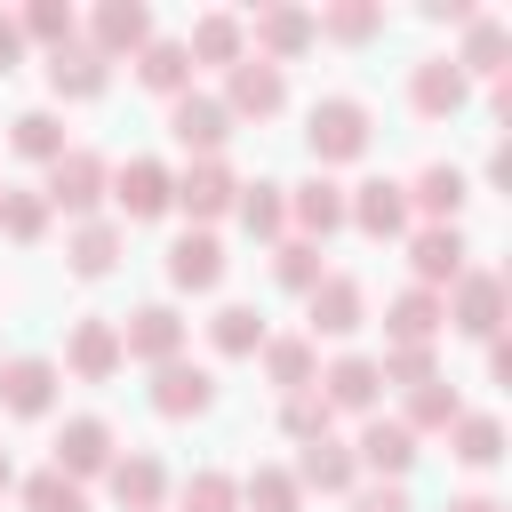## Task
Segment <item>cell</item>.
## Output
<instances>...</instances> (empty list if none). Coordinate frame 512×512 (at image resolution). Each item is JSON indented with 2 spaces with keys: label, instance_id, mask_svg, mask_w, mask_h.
<instances>
[{
  "label": "cell",
  "instance_id": "ee69618b",
  "mask_svg": "<svg viewBox=\"0 0 512 512\" xmlns=\"http://www.w3.org/2000/svg\"><path fill=\"white\" fill-rule=\"evenodd\" d=\"M280 432H288L296 448H304V440H328V432H336V408H328L320 392H288V400H280Z\"/></svg>",
  "mask_w": 512,
  "mask_h": 512
},
{
  "label": "cell",
  "instance_id": "6da1fadb",
  "mask_svg": "<svg viewBox=\"0 0 512 512\" xmlns=\"http://www.w3.org/2000/svg\"><path fill=\"white\" fill-rule=\"evenodd\" d=\"M304 152L320 160V176L344 168V160H360V152H368V104H360V96H320V104L304 112Z\"/></svg>",
  "mask_w": 512,
  "mask_h": 512
},
{
  "label": "cell",
  "instance_id": "5b68a950",
  "mask_svg": "<svg viewBox=\"0 0 512 512\" xmlns=\"http://www.w3.org/2000/svg\"><path fill=\"white\" fill-rule=\"evenodd\" d=\"M344 224L368 232V240H408V232H416V216H408V184H392V176L352 184V192H344Z\"/></svg>",
  "mask_w": 512,
  "mask_h": 512
},
{
  "label": "cell",
  "instance_id": "7a4b0ae2",
  "mask_svg": "<svg viewBox=\"0 0 512 512\" xmlns=\"http://www.w3.org/2000/svg\"><path fill=\"white\" fill-rule=\"evenodd\" d=\"M440 312H448V328H464V336H504V312H512V288H504V272H480V264H464V280L440 296Z\"/></svg>",
  "mask_w": 512,
  "mask_h": 512
},
{
  "label": "cell",
  "instance_id": "30bf717a",
  "mask_svg": "<svg viewBox=\"0 0 512 512\" xmlns=\"http://www.w3.org/2000/svg\"><path fill=\"white\" fill-rule=\"evenodd\" d=\"M464 232L456 224H416L408 232V272H416V288H432V296H448L456 280H464Z\"/></svg>",
  "mask_w": 512,
  "mask_h": 512
},
{
  "label": "cell",
  "instance_id": "3957f363",
  "mask_svg": "<svg viewBox=\"0 0 512 512\" xmlns=\"http://www.w3.org/2000/svg\"><path fill=\"white\" fill-rule=\"evenodd\" d=\"M104 184H112L104 152H88V144H64V160H48V184H40V200H48V208H64V216L80 224V216H96Z\"/></svg>",
  "mask_w": 512,
  "mask_h": 512
},
{
  "label": "cell",
  "instance_id": "ab89813d",
  "mask_svg": "<svg viewBox=\"0 0 512 512\" xmlns=\"http://www.w3.org/2000/svg\"><path fill=\"white\" fill-rule=\"evenodd\" d=\"M240 504H248V512H304V488H296L288 464H256V472L240 480Z\"/></svg>",
  "mask_w": 512,
  "mask_h": 512
},
{
  "label": "cell",
  "instance_id": "74e56055",
  "mask_svg": "<svg viewBox=\"0 0 512 512\" xmlns=\"http://www.w3.org/2000/svg\"><path fill=\"white\" fill-rule=\"evenodd\" d=\"M448 456H456V464H472V472H488V464L504 456V424H496V416H480V408H464V416L448 424Z\"/></svg>",
  "mask_w": 512,
  "mask_h": 512
},
{
  "label": "cell",
  "instance_id": "603a6c76",
  "mask_svg": "<svg viewBox=\"0 0 512 512\" xmlns=\"http://www.w3.org/2000/svg\"><path fill=\"white\" fill-rule=\"evenodd\" d=\"M288 472H296V488H320V496H352V488H360L352 440H336V432H328V440H304Z\"/></svg>",
  "mask_w": 512,
  "mask_h": 512
},
{
  "label": "cell",
  "instance_id": "d4e9b609",
  "mask_svg": "<svg viewBox=\"0 0 512 512\" xmlns=\"http://www.w3.org/2000/svg\"><path fill=\"white\" fill-rule=\"evenodd\" d=\"M216 280H224V240H216V232H176V240H168V288L208 296Z\"/></svg>",
  "mask_w": 512,
  "mask_h": 512
},
{
  "label": "cell",
  "instance_id": "4dcf8cb0",
  "mask_svg": "<svg viewBox=\"0 0 512 512\" xmlns=\"http://www.w3.org/2000/svg\"><path fill=\"white\" fill-rule=\"evenodd\" d=\"M440 328H448V312H440L432 288H400V296L384 304V344H432Z\"/></svg>",
  "mask_w": 512,
  "mask_h": 512
},
{
  "label": "cell",
  "instance_id": "836d02e7",
  "mask_svg": "<svg viewBox=\"0 0 512 512\" xmlns=\"http://www.w3.org/2000/svg\"><path fill=\"white\" fill-rule=\"evenodd\" d=\"M208 344H216L224 360H256V352H264V312H256V304H216V312H208Z\"/></svg>",
  "mask_w": 512,
  "mask_h": 512
},
{
  "label": "cell",
  "instance_id": "277c9868",
  "mask_svg": "<svg viewBox=\"0 0 512 512\" xmlns=\"http://www.w3.org/2000/svg\"><path fill=\"white\" fill-rule=\"evenodd\" d=\"M168 136H176L192 160H224V144H232V112H224V96L184 88V96L168 104Z\"/></svg>",
  "mask_w": 512,
  "mask_h": 512
},
{
  "label": "cell",
  "instance_id": "f6af8a7d",
  "mask_svg": "<svg viewBox=\"0 0 512 512\" xmlns=\"http://www.w3.org/2000/svg\"><path fill=\"white\" fill-rule=\"evenodd\" d=\"M376 376H384V384H432V376H440V360H432V344H384Z\"/></svg>",
  "mask_w": 512,
  "mask_h": 512
},
{
  "label": "cell",
  "instance_id": "d6a6232c",
  "mask_svg": "<svg viewBox=\"0 0 512 512\" xmlns=\"http://www.w3.org/2000/svg\"><path fill=\"white\" fill-rule=\"evenodd\" d=\"M136 80H144L152 96H168V104H176V96L192 88V56H184V40H160V32H152V40L136 48Z\"/></svg>",
  "mask_w": 512,
  "mask_h": 512
},
{
  "label": "cell",
  "instance_id": "e575fe53",
  "mask_svg": "<svg viewBox=\"0 0 512 512\" xmlns=\"http://www.w3.org/2000/svg\"><path fill=\"white\" fill-rule=\"evenodd\" d=\"M464 416V392L448 384V376H432V384H408V408H400V424L424 440V432H448Z\"/></svg>",
  "mask_w": 512,
  "mask_h": 512
},
{
  "label": "cell",
  "instance_id": "d6986e66",
  "mask_svg": "<svg viewBox=\"0 0 512 512\" xmlns=\"http://www.w3.org/2000/svg\"><path fill=\"white\" fill-rule=\"evenodd\" d=\"M248 32H256V56H264V64H288V56H304V48L320 40V32H312V8H296V0H264Z\"/></svg>",
  "mask_w": 512,
  "mask_h": 512
},
{
  "label": "cell",
  "instance_id": "ba28073f",
  "mask_svg": "<svg viewBox=\"0 0 512 512\" xmlns=\"http://www.w3.org/2000/svg\"><path fill=\"white\" fill-rule=\"evenodd\" d=\"M64 376H80V384H112V376H120V320L80 312V320L64 328Z\"/></svg>",
  "mask_w": 512,
  "mask_h": 512
},
{
  "label": "cell",
  "instance_id": "1f68e13d",
  "mask_svg": "<svg viewBox=\"0 0 512 512\" xmlns=\"http://www.w3.org/2000/svg\"><path fill=\"white\" fill-rule=\"evenodd\" d=\"M504 56H512V24H496V16H472V24H464V48H456V72H464V80H472V72L504 80V72H512Z\"/></svg>",
  "mask_w": 512,
  "mask_h": 512
},
{
  "label": "cell",
  "instance_id": "7c38bea8",
  "mask_svg": "<svg viewBox=\"0 0 512 512\" xmlns=\"http://www.w3.org/2000/svg\"><path fill=\"white\" fill-rule=\"evenodd\" d=\"M280 104H288V72H280V64L240 56V64L224 72V112H232V120H272Z\"/></svg>",
  "mask_w": 512,
  "mask_h": 512
},
{
  "label": "cell",
  "instance_id": "7402d4cb",
  "mask_svg": "<svg viewBox=\"0 0 512 512\" xmlns=\"http://www.w3.org/2000/svg\"><path fill=\"white\" fill-rule=\"evenodd\" d=\"M304 312H312V344H320V336H352V328L368 320V288H360L352 272H328V280L304 296Z\"/></svg>",
  "mask_w": 512,
  "mask_h": 512
},
{
  "label": "cell",
  "instance_id": "816d5d0a",
  "mask_svg": "<svg viewBox=\"0 0 512 512\" xmlns=\"http://www.w3.org/2000/svg\"><path fill=\"white\" fill-rule=\"evenodd\" d=\"M448 512H504L496 496H448Z\"/></svg>",
  "mask_w": 512,
  "mask_h": 512
},
{
  "label": "cell",
  "instance_id": "7bdbcfd3",
  "mask_svg": "<svg viewBox=\"0 0 512 512\" xmlns=\"http://www.w3.org/2000/svg\"><path fill=\"white\" fill-rule=\"evenodd\" d=\"M24 488V512H88V488L80 480H64L56 464H40L32 480H16Z\"/></svg>",
  "mask_w": 512,
  "mask_h": 512
},
{
  "label": "cell",
  "instance_id": "484cf974",
  "mask_svg": "<svg viewBox=\"0 0 512 512\" xmlns=\"http://www.w3.org/2000/svg\"><path fill=\"white\" fill-rule=\"evenodd\" d=\"M232 216H240V232H248V240L280 248V240H288V184H272V176L240 184V192H232Z\"/></svg>",
  "mask_w": 512,
  "mask_h": 512
},
{
  "label": "cell",
  "instance_id": "f5cc1de1",
  "mask_svg": "<svg viewBox=\"0 0 512 512\" xmlns=\"http://www.w3.org/2000/svg\"><path fill=\"white\" fill-rule=\"evenodd\" d=\"M8 488H16V464H8V448H0V496H8Z\"/></svg>",
  "mask_w": 512,
  "mask_h": 512
},
{
  "label": "cell",
  "instance_id": "681fc988",
  "mask_svg": "<svg viewBox=\"0 0 512 512\" xmlns=\"http://www.w3.org/2000/svg\"><path fill=\"white\" fill-rule=\"evenodd\" d=\"M24 64V32H16V16H0V72H16Z\"/></svg>",
  "mask_w": 512,
  "mask_h": 512
},
{
  "label": "cell",
  "instance_id": "5bb4252c",
  "mask_svg": "<svg viewBox=\"0 0 512 512\" xmlns=\"http://www.w3.org/2000/svg\"><path fill=\"white\" fill-rule=\"evenodd\" d=\"M56 384H64V368H56V360H40V352L0 360V408H8V416H24V424L56 408Z\"/></svg>",
  "mask_w": 512,
  "mask_h": 512
},
{
  "label": "cell",
  "instance_id": "2e32d148",
  "mask_svg": "<svg viewBox=\"0 0 512 512\" xmlns=\"http://www.w3.org/2000/svg\"><path fill=\"white\" fill-rule=\"evenodd\" d=\"M352 464L376 472V480H408V464H416V432H408L400 416H368L360 440H352Z\"/></svg>",
  "mask_w": 512,
  "mask_h": 512
},
{
  "label": "cell",
  "instance_id": "ffe728a7",
  "mask_svg": "<svg viewBox=\"0 0 512 512\" xmlns=\"http://www.w3.org/2000/svg\"><path fill=\"white\" fill-rule=\"evenodd\" d=\"M48 88H56V104H96V96L112 88V64H104L88 40H72V48H48Z\"/></svg>",
  "mask_w": 512,
  "mask_h": 512
},
{
  "label": "cell",
  "instance_id": "cb8c5ba5",
  "mask_svg": "<svg viewBox=\"0 0 512 512\" xmlns=\"http://www.w3.org/2000/svg\"><path fill=\"white\" fill-rule=\"evenodd\" d=\"M232 192H240V176H232L224 160H192V168L176 176V208L192 216V232H200V224H216V216L232 208Z\"/></svg>",
  "mask_w": 512,
  "mask_h": 512
},
{
  "label": "cell",
  "instance_id": "7dc6e473",
  "mask_svg": "<svg viewBox=\"0 0 512 512\" xmlns=\"http://www.w3.org/2000/svg\"><path fill=\"white\" fill-rule=\"evenodd\" d=\"M352 512H416V504H408L400 480H360V488H352Z\"/></svg>",
  "mask_w": 512,
  "mask_h": 512
},
{
  "label": "cell",
  "instance_id": "8fae6325",
  "mask_svg": "<svg viewBox=\"0 0 512 512\" xmlns=\"http://www.w3.org/2000/svg\"><path fill=\"white\" fill-rule=\"evenodd\" d=\"M312 392H320L336 416H376V400H384V376H376V360H368V352H336V360L312 376Z\"/></svg>",
  "mask_w": 512,
  "mask_h": 512
},
{
  "label": "cell",
  "instance_id": "f546056e",
  "mask_svg": "<svg viewBox=\"0 0 512 512\" xmlns=\"http://www.w3.org/2000/svg\"><path fill=\"white\" fill-rule=\"evenodd\" d=\"M64 264H72L80 280H104V272L120 264V224H112V216H80V224L64 232Z\"/></svg>",
  "mask_w": 512,
  "mask_h": 512
},
{
  "label": "cell",
  "instance_id": "f1b7e54d",
  "mask_svg": "<svg viewBox=\"0 0 512 512\" xmlns=\"http://www.w3.org/2000/svg\"><path fill=\"white\" fill-rule=\"evenodd\" d=\"M184 56H192V64H224V72H232V64L248 56V24H240L232 8H208V16L184 32Z\"/></svg>",
  "mask_w": 512,
  "mask_h": 512
},
{
  "label": "cell",
  "instance_id": "c3c4849f",
  "mask_svg": "<svg viewBox=\"0 0 512 512\" xmlns=\"http://www.w3.org/2000/svg\"><path fill=\"white\" fill-rule=\"evenodd\" d=\"M424 16H432V24H456V32H464V24L480 16V8H472V0H424Z\"/></svg>",
  "mask_w": 512,
  "mask_h": 512
},
{
  "label": "cell",
  "instance_id": "83f0119b",
  "mask_svg": "<svg viewBox=\"0 0 512 512\" xmlns=\"http://www.w3.org/2000/svg\"><path fill=\"white\" fill-rule=\"evenodd\" d=\"M264 384L288 400V392H312V376H320V344L312 336H264Z\"/></svg>",
  "mask_w": 512,
  "mask_h": 512
},
{
  "label": "cell",
  "instance_id": "9a60e30c",
  "mask_svg": "<svg viewBox=\"0 0 512 512\" xmlns=\"http://www.w3.org/2000/svg\"><path fill=\"white\" fill-rule=\"evenodd\" d=\"M464 96H472V80L456 72V56H416V64H408V104H416L424 120H456Z\"/></svg>",
  "mask_w": 512,
  "mask_h": 512
},
{
  "label": "cell",
  "instance_id": "4316f807",
  "mask_svg": "<svg viewBox=\"0 0 512 512\" xmlns=\"http://www.w3.org/2000/svg\"><path fill=\"white\" fill-rule=\"evenodd\" d=\"M464 200H472V184H464V168H448V160L416 168V184H408V216H432V224H456Z\"/></svg>",
  "mask_w": 512,
  "mask_h": 512
},
{
  "label": "cell",
  "instance_id": "8d00e7d4",
  "mask_svg": "<svg viewBox=\"0 0 512 512\" xmlns=\"http://www.w3.org/2000/svg\"><path fill=\"white\" fill-rule=\"evenodd\" d=\"M8 152H16V160H40V168H48V160H64V120H56L48 104L16 112V120H8Z\"/></svg>",
  "mask_w": 512,
  "mask_h": 512
},
{
  "label": "cell",
  "instance_id": "9c48e42d",
  "mask_svg": "<svg viewBox=\"0 0 512 512\" xmlns=\"http://www.w3.org/2000/svg\"><path fill=\"white\" fill-rule=\"evenodd\" d=\"M144 400H152V416L192 424V416H208V408H216V376H208L200 360H168V368H152Z\"/></svg>",
  "mask_w": 512,
  "mask_h": 512
},
{
  "label": "cell",
  "instance_id": "44dd1931",
  "mask_svg": "<svg viewBox=\"0 0 512 512\" xmlns=\"http://www.w3.org/2000/svg\"><path fill=\"white\" fill-rule=\"evenodd\" d=\"M288 224H296V240H328V232H344V184L336 176H304V184H288Z\"/></svg>",
  "mask_w": 512,
  "mask_h": 512
},
{
  "label": "cell",
  "instance_id": "f35d334b",
  "mask_svg": "<svg viewBox=\"0 0 512 512\" xmlns=\"http://www.w3.org/2000/svg\"><path fill=\"white\" fill-rule=\"evenodd\" d=\"M312 32H320V40L360 48V40H376V32H384V8H376V0H336V8H320V16H312Z\"/></svg>",
  "mask_w": 512,
  "mask_h": 512
},
{
  "label": "cell",
  "instance_id": "ac0fdd59",
  "mask_svg": "<svg viewBox=\"0 0 512 512\" xmlns=\"http://www.w3.org/2000/svg\"><path fill=\"white\" fill-rule=\"evenodd\" d=\"M152 40V8L144 0H96V16H88V48L112 64V56H136Z\"/></svg>",
  "mask_w": 512,
  "mask_h": 512
},
{
  "label": "cell",
  "instance_id": "f907efd6",
  "mask_svg": "<svg viewBox=\"0 0 512 512\" xmlns=\"http://www.w3.org/2000/svg\"><path fill=\"white\" fill-rule=\"evenodd\" d=\"M488 376H496V384H512V344H504V336H488Z\"/></svg>",
  "mask_w": 512,
  "mask_h": 512
},
{
  "label": "cell",
  "instance_id": "d590c367",
  "mask_svg": "<svg viewBox=\"0 0 512 512\" xmlns=\"http://www.w3.org/2000/svg\"><path fill=\"white\" fill-rule=\"evenodd\" d=\"M48 200H40V184H0V232L16 240V248H40L48 240Z\"/></svg>",
  "mask_w": 512,
  "mask_h": 512
},
{
  "label": "cell",
  "instance_id": "52a82bcc",
  "mask_svg": "<svg viewBox=\"0 0 512 512\" xmlns=\"http://www.w3.org/2000/svg\"><path fill=\"white\" fill-rule=\"evenodd\" d=\"M104 192L120 200V216H128V224H152V216H168V208H176V168H160V160H144V152H136V160H120V168H112V184H104Z\"/></svg>",
  "mask_w": 512,
  "mask_h": 512
},
{
  "label": "cell",
  "instance_id": "60d3db41",
  "mask_svg": "<svg viewBox=\"0 0 512 512\" xmlns=\"http://www.w3.org/2000/svg\"><path fill=\"white\" fill-rule=\"evenodd\" d=\"M272 280H280L288 296H312V288L328 280V264H320V248H312V240H296V232H288V240L272 248Z\"/></svg>",
  "mask_w": 512,
  "mask_h": 512
},
{
  "label": "cell",
  "instance_id": "8992f818",
  "mask_svg": "<svg viewBox=\"0 0 512 512\" xmlns=\"http://www.w3.org/2000/svg\"><path fill=\"white\" fill-rule=\"evenodd\" d=\"M184 312L176 304H136L128 320H120V360H144V368H168V360H184Z\"/></svg>",
  "mask_w": 512,
  "mask_h": 512
},
{
  "label": "cell",
  "instance_id": "e0dca14e",
  "mask_svg": "<svg viewBox=\"0 0 512 512\" xmlns=\"http://www.w3.org/2000/svg\"><path fill=\"white\" fill-rule=\"evenodd\" d=\"M104 488H112L120 512H160V496H168V464H160L152 448H128V456L104 464Z\"/></svg>",
  "mask_w": 512,
  "mask_h": 512
},
{
  "label": "cell",
  "instance_id": "bcb514c9",
  "mask_svg": "<svg viewBox=\"0 0 512 512\" xmlns=\"http://www.w3.org/2000/svg\"><path fill=\"white\" fill-rule=\"evenodd\" d=\"M184 512H240V480H232V472H208V464H200V472L184 480Z\"/></svg>",
  "mask_w": 512,
  "mask_h": 512
},
{
  "label": "cell",
  "instance_id": "b9f144b4",
  "mask_svg": "<svg viewBox=\"0 0 512 512\" xmlns=\"http://www.w3.org/2000/svg\"><path fill=\"white\" fill-rule=\"evenodd\" d=\"M16 32H24V48L40 40V48H72L80 40V16L64 8V0H32L24 16H16Z\"/></svg>",
  "mask_w": 512,
  "mask_h": 512
},
{
  "label": "cell",
  "instance_id": "4fadbf2b",
  "mask_svg": "<svg viewBox=\"0 0 512 512\" xmlns=\"http://www.w3.org/2000/svg\"><path fill=\"white\" fill-rule=\"evenodd\" d=\"M112 456H120V448H112V424H104V416H64V432H56V456H48V464H56L64 480H80V488H88V480H104V464H112Z\"/></svg>",
  "mask_w": 512,
  "mask_h": 512
}]
</instances>
